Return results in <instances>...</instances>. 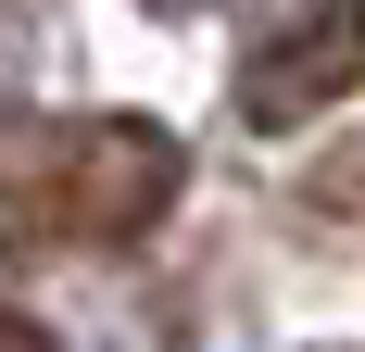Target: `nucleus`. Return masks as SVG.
<instances>
[{
    "label": "nucleus",
    "instance_id": "obj_1",
    "mask_svg": "<svg viewBox=\"0 0 365 352\" xmlns=\"http://www.w3.org/2000/svg\"><path fill=\"white\" fill-rule=\"evenodd\" d=\"M38 214L63 239H101V252L151 239L177 214V139L139 126V113H63L38 139Z\"/></svg>",
    "mask_w": 365,
    "mask_h": 352
},
{
    "label": "nucleus",
    "instance_id": "obj_2",
    "mask_svg": "<svg viewBox=\"0 0 365 352\" xmlns=\"http://www.w3.org/2000/svg\"><path fill=\"white\" fill-rule=\"evenodd\" d=\"M365 88V0H277V26L240 63V113L252 126H302Z\"/></svg>",
    "mask_w": 365,
    "mask_h": 352
},
{
    "label": "nucleus",
    "instance_id": "obj_3",
    "mask_svg": "<svg viewBox=\"0 0 365 352\" xmlns=\"http://www.w3.org/2000/svg\"><path fill=\"white\" fill-rule=\"evenodd\" d=\"M13 352H51V340H38V327H26V315H13Z\"/></svg>",
    "mask_w": 365,
    "mask_h": 352
},
{
    "label": "nucleus",
    "instance_id": "obj_4",
    "mask_svg": "<svg viewBox=\"0 0 365 352\" xmlns=\"http://www.w3.org/2000/svg\"><path fill=\"white\" fill-rule=\"evenodd\" d=\"M151 13H202V0H151Z\"/></svg>",
    "mask_w": 365,
    "mask_h": 352
}]
</instances>
